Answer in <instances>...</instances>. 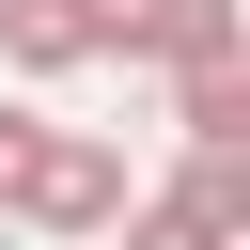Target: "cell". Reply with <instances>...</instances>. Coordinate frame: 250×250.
Listing matches in <instances>:
<instances>
[{
  "label": "cell",
  "instance_id": "1",
  "mask_svg": "<svg viewBox=\"0 0 250 250\" xmlns=\"http://www.w3.org/2000/svg\"><path fill=\"white\" fill-rule=\"evenodd\" d=\"M125 188H141V172H125V141H109V125H47V156H31V188H16V219H31V234H109V219H125Z\"/></svg>",
  "mask_w": 250,
  "mask_h": 250
},
{
  "label": "cell",
  "instance_id": "2",
  "mask_svg": "<svg viewBox=\"0 0 250 250\" xmlns=\"http://www.w3.org/2000/svg\"><path fill=\"white\" fill-rule=\"evenodd\" d=\"M203 47H250V16H234V0H94V62L172 78V62H203Z\"/></svg>",
  "mask_w": 250,
  "mask_h": 250
},
{
  "label": "cell",
  "instance_id": "3",
  "mask_svg": "<svg viewBox=\"0 0 250 250\" xmlns=\"http://www.w3.org/2000/svg\"><path fill=\"white\" fill-rule=\"evenodd\" d=\"M94 62V0H0V78H78Z\"/></svg>",
  "mask_w": 250,
  "mask_h": 250
},
{
  "label": "cell",
  "instance_id": "4",
  "mask_svg": "<svg viewBox=\"0 0 250 250\" xmlns=\"http://www.w3.org/2000/svg\"><path fill=\"white\" fill-rule=\"evenodd\" d=\"M172 141H250V47L172 62Z\"/></svg>",
  "mask_w": 250,
  "mask_h": 250
},
{
  "label": "cell",
  "instance_id": "5",
  "mask_svg": "<svg viewBox=\"0 0 250 250\" xmlns=\"http://www.w3.org/2000/svg\"><path fill=\"white\" fill-rule=\"evenodd\" d=\"M172 188H188V203L250 250V141H188V156H172Z\"/></svg>",
  "mask_w": 250,
  "mask_h": 250
},
{
  "label": "cell",
  "instance_id": "6",
  "mask_svg": "<svg viewBox=\"0 0 250 250\" xmlns=\"http://www.w3.org/2000/svg\"><path fill=\"white\" fill-rule=\"evenodd\" d=\"M109 234H125V250H234L188 188H125V219H109Z\"/></svg>",
  "mask_w": 250,
  "mask_h": 250
},
{
  "label": "cell",
  "instance_id": "7",
  "mask_svg": "<svg viewBox=\"0 0 250 250\" xmlns=\"http://www.w3.org/2000/svg\"><path fill=\"white\" fill-rule=\"evenodd\" d=\"M31 156H47V109H31V94H0V219H16V188H31Z\"/></svg>",
  "mask_w": 250,
  "mask_h": 250
}]
</instances>
